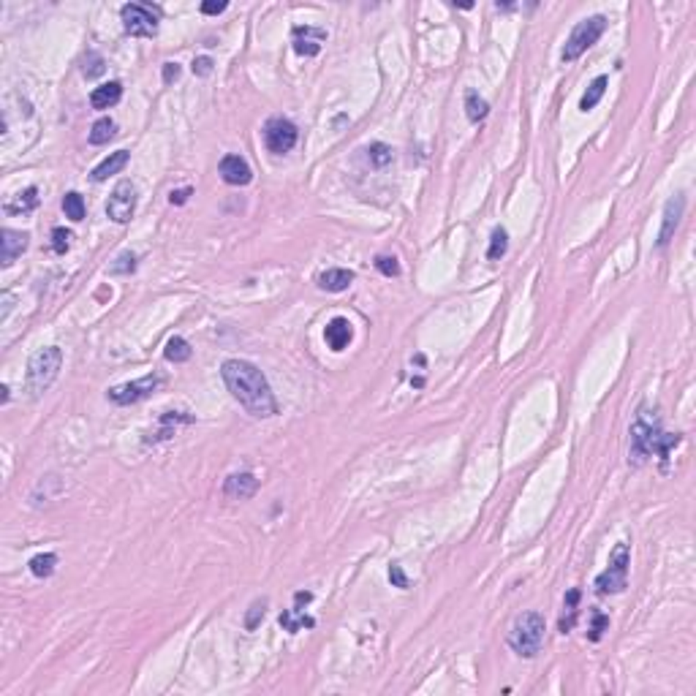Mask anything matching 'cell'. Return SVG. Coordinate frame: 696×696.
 <instances>
[{"mask_svg": "<svg viewBox=\"0 0 696 696\" xmlns=\"http://www.w3.org/2000/svg\"><path fill=\"white\" fill-rule=\"evenodd\" d=\"M609 629V618L604 615V612H593V623H590V639L593 642H599L602 639V633Z\"/></svg>", "mask_w": 696, "mask_h": 696, "instance_id": "obj_36", "label": "cell"}, {"mask_svg": "<svg viewBox=\"0 0 696 696\" xmlns=\"http://www.w3.org/2000/svg\"><path fill=\"white\" fill-rule=\"evenodd\" d=\"M631 436V446H629V460H633L636 465L645 463L647 457H658V460H669L672 449L683 443L680 433H666L658 422V416H647V411H639L636 422L629 430Z\"/></svg>", "mask_w": 696, "mask_h": 696, "instance_id": "obj_2", "label": "cell"}, {"mask_svg": "<svg viewBox=\"0 0 696 696\" xmlns=\"http://www.w3.org/2000/svg\"><path fill=\"white\" fill-rule=\"evenodd\" d=\"M297 139H299V131L288 117H270L264 123V144L275 156H283L288 150H294Z\"/></svg>", "mask_w": 696, "mask_h": 696, "instance_id": "obj_8", "label": "cell"}, {"mask_svg": "<svg viewBox=\"0 0 696 696\" xmlns=\"http://www.w3.org/2000/svg\"><path fill=\"white\" fill-rule=\"evenodd\" d=\"M163 356H166L169 362H174V365L188 362L190 359V343L185 340V338L174 335V338H169V343H166V348H163Z\"/></svg>", "mask_w": 696, "mask_h": 696, "instance_id": "obj_23", "label": "cell"}, {"mask_svg": "<svg viewBox=\"0 0 696 696\" xmlns=\"http://www.w3.org/2000/svg\"><path fill=\"white\" fill-rule=\"evenodd\" d=\"M136 201H139L136 185H133L131 180H120V183L115 185V190L109 193V201H106V215H109V221L128 223L133 218V213H136Z\"/></svg>", "mask_w": 696, "mask_h": 696, "instance_id": "obj_9", "label": "cell"}, {"mask_svg": "<svg viewBox=\"0 0 696 696\" xmlns=\"http://www.w3.org/2000/svg\"><path fill=\"white\" fill-rule=\"evenodd\" d=\"M190 68H193V74H196V76H210V74H213V58L201 55V58H196V60H193Z\"/></svg>", "mask_w": 696, "mask_h": 696, "instance_id": "obj_38", "label": "cell"}, {"mask_svg": "<svg viewBox=\"0 0 696 696\" xmlns=\"http://www.w3.org/2000/svg\"><path fill=\"white\" fill-rule=\"evenodd\" d=\"M229 8V3H215V0H204L201 3V14H223Z\"/></svg>", "mask_w": 696, "mask_h": 696, "instance_id": "obj_40", "label": "cell"}, {"mask_svg": "<svg viewBox=\"0 0 696 696\" xmlns=\"http://www.w3.org/2000/svg\"><path fill=\"white\" fill-rule=\"evenodd\" d=\"M324 38H326V33L318 31V28H294V49H297V55L316 58L321 52Z\"/></svg>", "mask_w": 696, "mask_h": 696, "instance_id": "obj_15", "label": "cell"}, {"mask_svg": "<svg viewBox=\"0 0 696 696\" xmlns=\"http://www.w3.org/2000/svg\"><path fill=\"white\" fill-rule=\"evenodd\" d=\"M367 156H370V163H373L376 169H383V166L392 163V147L383 144V142H373L370 150H367Z\"/></svg>", "mask_w": 696, "mask_h": 696, "instance_id": "obj_30", "label": "cell"}, {"mask_svg": "<svg viewBox=\"0 0 696 696\" xmlns=\"http://www.w3.org/2000/svg\"><path fill=\"white\" fill-rule=\"evenodd\" d=\"M0 261L3 267H11L17 256H22L31 245V234L28 231H17V229H3L0 234Z\"/></svg>", "mask_w": 696, "mask_h": 696, "instance_id": "obj_11", "label": "cell"}, {"mask_svg": "<svg viewBox=\"0 0 696 696\" xmlns=\"http://www.w3.org/2000/svg\"><path fill=\"white\" fill-rule=\"evenodd\" d=\"M544 631H547L544 615H538V612H522V615L511 623L508 647H511L517 656H522V658H536L541 645H544Z\"/></svg>", "mask_w": 696, "mask_h": 696, "instance_id": "obj_3", "label": "cell"}, {"mask_svg": "<svg viewBox=\"0 0 696 696\" xmlns=\"http://www.w3.org/2000/svg\"><path fill=\"white\" fill-rule=\"evenodd\" d=\"M180 79V65L177 63H163V85H172Z\"/></svg>", "mask_w": 696, "mask_h": 696, "instance_id": "obj_39", "label": "cell"}, {"mask_svg": "<svg viewBox=\"0 0 696 696\" xmlns=\"http://www.w3.org/2000/svg\"><path fill=\"white\" fill-rule=\"evenodd\" d=\"M389 582H392L395 588H403V590L411 585V582H408V577H406V571H403V566H397V563H392V566H389Z\"/></svg>", "mask_w": 696, "mask_h": 696, "instance_id": "obj_37", "label": "cell"}, {"mask_svg": "<svg viewBox=\"0 0 696 696\" xmlns=\"http://www.w3.org/2000/svg\"><path fill=\"white\" fill-rule=\"evenodd\" d=\"M465 115H468L471 123H481V120L490 115V103L476 93V90H468V93H465Z\"/></svg>", "mask_w": 696, "mask_h": 696, "instance_id": "obj_22", "label": "cell"}, {"mask_svg": "<svg viewBox=\"0 0 696 696\" xmlns=\"http://www.w3.org/2000/svg\"><path fill=\"white\" fill-rule=\"evenodd\" d=\"M376 270H379L381 275H386V278H397L400 275V261L395 258V256H376Z\"/></svg>", "mask_w": 696, "mask_h": 696, "instance_id": "obj_33", "label": "cell"}, {"mask_svg": "<svg viewBox=\"0 0 696 696\" xmlns=\"http://www.w3.org/2000/svg\"><path fill=\"white\" fill-rule=\"evenodd\" d=\"M604 31H606V17H602V14L582 19V22L571 31L569 41H566V47H563V52H561V60H563V63H574L579 55H585V52L602 38Z\"/></svg>", "mask_w": 696, "mask_h": 696, "instance_id": "obj_6", "label": "cell"}, {"mask_svg": "<svg viewBox=\"0 0 696 696\" xmlns=\"http://www.w3.org/2000/svg\"><path fill=\"white\" fill-rule=\"evenodd\" d=\"M683 210H686V196H683V193H677V196H672V199L666 201L664 226H661V231H658V248H666L669 240L674 237V231H677V226H680V218H683Z\"/></svg>", "mask_w": 696, "mask_h": 696, "instance_id": "obj_12", "label": "cell"}, {"mask_svg": "<svg viewBox=\"0 0 696 696\" xmlns=\"http://www.w3.org/2000/svg\"><path fill=\"white\" fill-rule=\"evenodd\" d=\"M160 386V376H144V379L133 381V383H120V386H112L109 389V400L117 403V406H133L144 397H150L156 389Z\"/></svg>", "mask_w": 696, "mask_h": 696, "instance_id": "obj_10", "label": "cell"}, {"mask_svg": "<svg viewBox=\"0 0 696 696\" xmlns=\"http://www.w3.org/2000/svg\"><path fill=\"white\" fill-rule=\"evenodd\" d=\"M115 136H117V126H115L112 117H101V120H95L93 128H90V144H106V142L115 139Z\"/></svg>", "mask_w": 696, "mask_h": 696, "instance_id": "obj_24", "label": "cell"}, {"mask_svg": "<svg viewBox=\"0 0 696 696\" xmlns=\"http://www.w3.org/2000/svg\"><path fill=\"white\" fill-rule=\"evenodd\" d=\"M35 207H38V188L31 185V188H25L22 193H17L14 201L6 204V213L8 215H14V213H31Z\"/></svg>", "mask_w": 696, "mask_h": 696, "instance_id": "obj_20", "label": "cell"}, {"mask_svg": "<svg viewBox=\"0 0 696 696\" xmlns=\"http://www.w3.org/2000/svg\"><path fill=\"white\" fill-rule=\"evenodd\" d=\"M128 158H131V153L128 150H117V153H109V158H103L98 166H95L93 172H90V177H93L95 183H103L109 174H117V172H123L128 166Z\"/></svg>", "mask_w": 696, "mask_h": 696, "instance_id": "obj_17", "label": "cell"}, {"mask_svg": "<svg viewBox=\"0 0 696 696\" xmlns=\"http://www.w3.org/2000/svg\"><path fill=\"white\" fill-rule=\"evenodd\" d=\"M60 367H63V351L58 346L41 348L33 354L31 362H28V381H25L33 397H41L55 383Z\"/></svg>", "mask_w": 696, "mask_h": 696, "instance_id": "obj_4", "label": "cell"}, {"mask_svg": "<svg viewBox=\"0 0 696 696\" xmlns=\"http://www.w3.org/2000/svg\"><path fill=\"white\" fill-rule=\"evenodd\" d=\"M579 590L577 588H571L569 593H566V615L561 618V633H569L574 629V623H577V615H579V609H577V604H579Z\"/></svg>", "mask_w": 696, "mask_h": 696, "instance_id": "obj_25", "label": "cell"}, {"mask_svg": "<svg viewBox=\"0 0 696 696\" xmlns=\"http://www.w3.org/2000/svg\"><path fill=\"white\" fill-rule=\"evenodd\" d=\"M221 379L231 397L251 413L254 419H272L278 416V400L267 376L248 359H226L221 365Z\"/></svg>", "mask_w": 696, "mask_h": 696, "instance_id": "obj_1", "label": "cell"}, {"mask_svg": "<svg viewBox=\"0 0 696 696\" xmlns=\"http://www.w3.org/2000/svg\"><path fill=\"white\" fill-rule=\"evenodd\" d=\"M313 623H316V620H313V618H305V615H302V609H288V612H281V626H283L288 633H297L302 626H308V629H310Z\"/></svg>", "mask_w": 696, "mask_h": 696, "instance_id": "obj_26", "label": "cell"}, {"mask_svg": "<svg viewBox=\"0 0 696 696\" xmlns=\"http://www.w3.org/2000/svg\"><path fill=\"white\" fill-rule=\"evenodd\" d=\"M120 98H123V85L109 82V85H101L90 93V106L93 109H112L115 103H120Z\"/></svg>", "mask_w": 696, "mask_h": 696, "instance_id": "obj_18", "label": "cell"}, {"mask_svg": "<svg viewBox=\"0 0 696 696\" xmlns=\"http://www.w3.org/2000/svg\"><path fill=\"white\" fill-rule=\"evenodd\" d=\"M218 172H221L223 183H229V185H248L254 180V172L242 156H226L218 166Z\"/></svg>", "mask_w": 696, "mask_h": 696, "instance_id": "obj_14", "label": "cell"}, {"mask_svg": "<svg viewBox=\"0 0 696 696\" xmlns=\"http://www.w3.org/2000/svg\"><path fill=\"white\" fill-rule=\"evenodd\" d=\"M68 248H71V231H65V229H60V226H58V229L52 231V251L63 256Z\"/></svg>", "mask_w": 696, "mask_h": 696, "instance_id": "obj_34", "label": "cell"}, {"mask_svg": "<svg viewBox=\"0 0 696 696\" xmlns=\"http://www.w3.org/2000/svg\"><path fill=\"white\" fill-rule=\"evenodd\" d=\"M267 599H256L254 604H251V609H248V615H245V629L248 631H256L258 629V623L264 620V615H267Z\"/></svg>", "mask_w": 696, "mask_h": 696, "instance_id": "obj_31", "label": "cell"}, {"mask_svg": "<svg viewBox=\"0 0 696 696\" xmlns=\"http://www.w3.org/2000/svg\"><path fill=\"white\" fill-rule=\"evenodd\" d=\"M506 251H508V234H506V229H495L492 231V237H490V251H487V258L490 261H498V258H504L506 256Z\"/></svg>", "mask_w": 696, "mask_h": 696, "instance_id": "obj_29", "label": "cell"}, {"mask_svg": "<svg viewBox=\"0 0 696 696\" xmlns=\"http://www.w3.org/2000/svg\"><path fill=\"white\" fill-rule=\"evenodd\" d=\"M133 270H136V256L133 254H123L112 267H109L112 275H126V272H133Z\"/></svg>", "mask_w": 696, "mask_h": 696, "instance_id": "obj_35", "label": "cell"}, {"mask_svg": "<svg viewBox=\"0 0 696 696\" xmlns=\"http://www.w3.org/2000/svg\"><path fill=\"white\" fill-rule=\"evenodd\" d=\"M351 283H354V272H351V270H340V267L326 270V272H321V278H318V285H321L324 291H332V294L346 291Z\"/></svg>", "mask_w": 696, "mask_h": 696, "instance_id": "obj_19", "label": "cell"}, {"mask_svg": "<svg viewBox=\"0 0 696 696\" xmlns=\"http://www.w3.org/2000/svg\"><path fill=\"white\" fill-rule=\"evenodd\" d=\"M55 566H58V555H52V552L35 555V558L31 561V571L35 574V577H41V579L52 577V574H55Z\"/></svg>", "mask_w": 696, "mask_h": 696, "instance_id": "obj_28", "label": "cell"}, {"mask_svg": "<svg viewBox=\"0 0 696 696\" xmlns=\"http://www.w3.org/2000/svg\"><path fill=\"white\" fill-rule=\"evenodd\" d=\"M82 71H85V76H88V79H95V76H101V74L106 71V63H103V58H101L98 52H88Z\"/></svg>", "mask_w": 696, "mask_h": 696, "instance_id": "obj_32", "label": "cell"}, {"mask_svg": "<svg viewBox=\"0 0 696 696\" xmlns=\"http://www.w3.org/2000/svg\"><path fill=\"white\" fill-rule=\"evenodd\" d=\"M256 490H258V479L248 471L226 476V481H223V495L231 501H248L256 495Z\"/></svg>", "mask_w": 696, "mask_h": 696, "instance_id": "obj_13", "label": "cell"}, {"mask_svg": "<svg viewBox=\"0 0 696 696\" xmlns=\"http://www.w3.org/2000/svg\"><path fill=\"white\" fill-rule=\"evenodd\" d=\"M63 213L65 218H71V221H82L85 218V199L76 193V190H71V193H65L63 196Z\"/></svg>", "mask_w": 696, "mask_h": 696, "instance_id": "obj_27", "label": "cell"}, {"mask_svg": "<svg viewBox=\"0 0 696 696\" xmlns=\"http://www.w3.org/2000/svg\"><path fill=\"white\" fill-rule=\"evenodd\" d=\"M120 17H123V28H126L128 35L153 38V35L158 33L160 11L156 6H147V3H126V6L120 8Z\"/></svg>", "mask_w": 696, "mask_h": 696, "instance_id": "obj_7", "label": "cell"}, {"mask_svg": "<svg viewBox=\"0 0 696 696\" xmlns=\"http://www.w3.org/2000/svg\"><path fill=\"white\" fill-rule=\"evenodd\" d=\"M606 85H609V79L606 76H596L590 85H588V90H585V95H582V101H579V109L582 112H590L599 101L604 98V93H606Z\"/></svg>", "mask_w": 696, "mask_h": 696, "instance_id": "obj_21", "label": "cell"}, {"mask_svg": "<svg viewBox=\"0 0 696 696\" xmlns=\"http://www.w3.org/2000/svg\"><path fill=\"white\" fill-rule=\"evenodd\" d=\"M629 569H631V549L629 544H618L609 555V566L596 577V590L602 596L623 593L629 588Z\"/></svg>", "mask_w": 696, "mask_h": 696, "instance_id": "obj_5", "label": "cell"}, {"mask_svg": "<svg viewBox=\"0 0 696 696\" xmlns=\"http://www.w3.org/2000/svg\"><path fill=\"white\" fill-rule=\"evenodd\" d=\"M324 338H326V346L332 351H346L348 343L354 340V329H351V321L348 318H332L324 329Z\"/></svg>", "mask_w": 696, "mask_h": 696, "instance_id": "obj_16", "label": "cell"}, {"mask_svg": "<svg viewBox=\"0 0 696 696\" xmlns=\"http://www.w3.org/2000/svg\"><path fill=\"white\" fill-rule=\"evenodd\" d=\"M188 196H190V188L172 190V193H169V201H172V204H185V201H188Z\"/></svg>", "mask_w": 696, "mask_h": 696, "instance_id": "obj_41", "label": "cell"}]
</instances>
